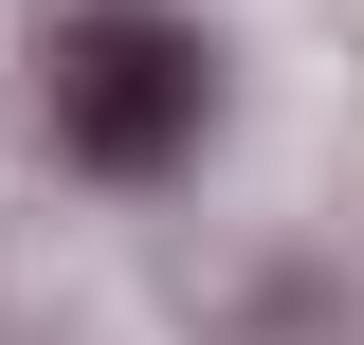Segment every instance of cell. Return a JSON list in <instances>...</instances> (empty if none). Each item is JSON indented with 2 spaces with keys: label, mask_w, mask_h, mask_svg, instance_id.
I'll list each match as a JSON object with an SVG mask.
<instances>
[{
  "label": "cell",
  "mask_w": 364,
  "mask_h": 345,
  "mask_svg": "<svg viewBox=\"0 0 364 345\" xmlns=\"http://www.w3.org/2000/svg\"><path fill=\"white\" fill-rule=\"evenodd\" d=\"M200 128H219V55H200V18H164V0H91L73 37H55V146H73L91 182L200 164Z\"/></svg>",
  "instance_id": "obj_1"
}]
</instances>
